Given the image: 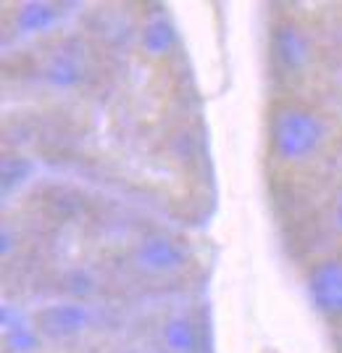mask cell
Returning a JSON list of instances; mask_svg holds the SVG:
<instances>
[{
  "label": "cell",
  "instance_id": "5b68a950",
  "mask_svg": "<svg viewBox=\"0 0 342 353\" xmlns=\"http://www.w3.org/2000/svg\"><path fill=\"white\" fill-rule=\"evenodd\" d=\"M274 50L284 69H300L308 59L306 40L295 32V27H279L274 32Z\"/></svg>",
  "mask_w": 342,
  "mask_h": 353
},
{
  "label": "cell",
  "instance_id": "7c38bea8",
  "mask_svg": "<svg viewBox=\"0 0 342 353\" xmlns=\"http://www.w3.org/2000/svg\"><path fill=\"white\" fill-rule=\"evenodd\" d=\"M337 221H340V227H342V201H340V206H337Z\"/></svg>",
  "mask_w": 342,
  "mask_h": 353
},
{
  "label": "cell",
  "instance_id": "3957f363",
  "mask_svg": "<svg viewBox=\"0 0 342 353\" xmlns=\"http://www.w3.org/2000/svg\"><path fill=\"white\" fill-rule=\"evenodd\" d=\"M87 324V309L82 303H53L40 311L37 327L50 338H72Z\"/></svg>",
  "mask_w": 342,
  "mask_h": 353
},
{
  "label": "cell",
  "instance_id": "8fae6325",
  "mask_svg": "<svg viewBox=\"0 0 342 353\" xmlns=\"http://www.w3.org/2000/svg\"><path fill=\"white\" fill-rule=\"evenodd\" d=\"M6 338L16 351H32L37 345V335L27 324H6Z\"/></svg>",
  "mask_w": 342,
  "mask_h": 353
},
{
  "label": "cell",
  "instance_id": "9c48e42d",
  "mask_svg": "<svg viewBox=\"0 0 342 353\" xmlns=\"http://www.w3.org/2000/svg\"><path fill=\"white\" fill-rule=\"evenodd\" d=\"M47 82L56 88H74L82 82V66L72 59H58L47 69Z\"/></svg>",
  "mask_w": 342,
  "mask_h": 353
},
{
  "label": "cell",
  "instance_id": "6da1fadb",
  "mask_svg": "<svg viewBox=\"0 0 342 353\" xmlns=\"http://www.w3.org/2000/svg\"><path fill=\"white\" fill-rule=\"evenodd\" d=\"M324 137L321 121L311 111L290 108L274 121V148L282 159H306Z\"/></svg>",
  "mask_w": 342,
  "mask_h": 353
},
{
  "label": "cell",
  "instance_id": "8992f818",
  "mask_svg": "<svg viewBox=\"0 0 342 353\" xmlns=\"http://www.w3.org/2000/svg\"><path fill=\"white\" fill-rule=\"evenodd\" d=\"M61 19V6L56 3H27L19 11V27L24 32H45Z\"/></svg>",
  "mask_w": 342,
  "mask_h": 353
},
{
  "label": "cell",
  "instance_id": "277c9868",
  "mask_svg": "<svg viewBox=\"0 0 342 353\" xmlns=\"http://www.w3.org/2000/svg\"><path fill=\"white\" fill-rule=\"evenodd\" d=\"M137 256H140V264L153 269V272H171V269H179L184 264L182 245L164 235L145 237L137 248Z\"/></svg>",
  "mask_w": 342,
  "mask_h": 353
},
{
  "label": "cell",
  "instance_id": "30bf717a",
  "mask_svg": "<svg viewBox=\"0 0 342 353\" xmlns=\"http://www.w3.org/2000/svg\"><path fill=\"white\" fill-rule=\"evenodd\" d=\"M32 176V163L27 159H8L3 163V190L11 192L14 188H19L21 182H27Z\"/></svg>",
  "mask_w": 342,
  "mask_h": 353
},
{
  "label": "cell",
  "instance_id": "7a4b0ae2",
  "mask_svg": "<svg viewBox=\"0 0 342 353\" xmlns=\"http://www.w3.org/2000/svg\"><path fill=\"white\" fill-rule=\"evenodd\" d=\"M308 293L313 306L327 316H342V259L324 261L308 277Z\"/></svg>",
  "mask_w": 342,
  "mask_h": 353
},
{
  "label": "cell",
  "instance_id": "52a82bcc",
  "mask_svg": "<svg viewBox=\"0 0 342 353\" xmlns=\"http://www.w3.org/2000/svg\"><path fill=\"white\" fill-rule=\"evenodd\" d=\"M164 340L174 353H193L197 345V332L187 319H171L164 327Z\"/></svg>",
  "mask_w": 342,
  "mask_h": 353
},
{
  "label": "cell",
  "instance_id": "ba28073f",
  "mask_svg": "<svg viewBox=\"0 0 342 353\" xmlns=\"http://www.w3.org/2000/svg\"><path fill=\"white\" fill-rule=\"evenodd\" d=\"M174 37L177 34L171 30V24H166L164 19H156L142 32V45L148 48L150 53H164V50H169L174 45Z\"/></svg>",
  "mask_w": 342,
  "mask_h": 353
}]
</instances>
